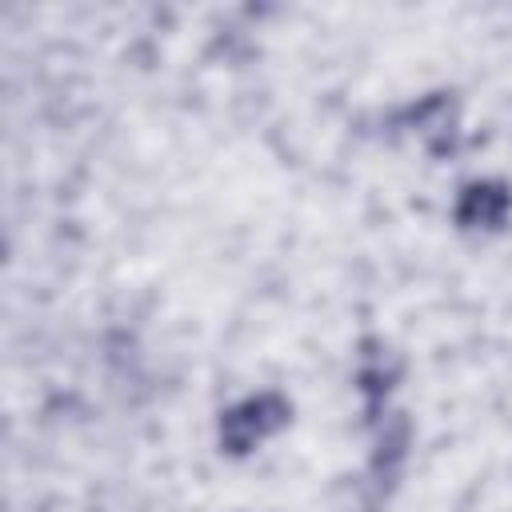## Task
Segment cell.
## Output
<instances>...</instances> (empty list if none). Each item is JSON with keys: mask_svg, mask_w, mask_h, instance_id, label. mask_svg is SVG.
Masks as SVG:
<instances>
[{"mask_svg": "<svg viewBox=\"0 0 512 512\" xmlns=\"http://www.w3.org/2000/svg\"><path fill=\"white\" fill-rule=\"evenodd\" d=\"M288 416H292V408H288L284 396L260 392V396H252V400H244V404H236V408L224 412V420H220V444H224L228 456H244L264 436H272L276 428H284Z\"/></svg>", "mask_w": 512, "mask_h": 512, "instance_id": "1", "label": "cell"}, {"mask_svg": "<svg viewBox=\"0 0 512 512\" xmlns=\"http://www.w3.org/2000/svg\"><path fill=\"white\" fill-rule=\"evenodd\" d=\"M508 208H512V192L500 180H472L460 192L456 220L464 228H500L508 220Z\"/></svg>", "mask_w": 512, "mask_h": 512, "instance_id": "2", "label": "cell"}]
</instances>
